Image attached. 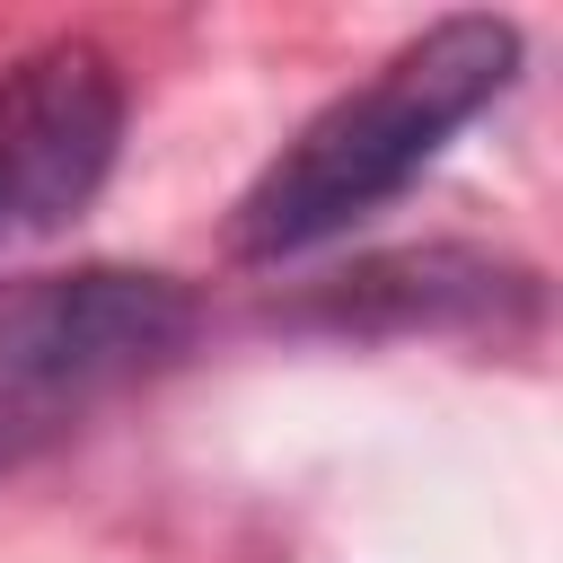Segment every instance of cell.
Wrapping results in <instances>:
<instances>
[{
  "label": "cell",
  "instance_id": "3957f363",
  "mask_svg": "<svg viewBox=\"0 0 563 563\" xmlns=\"http://www.w3.org/2000/svg\"><path fill=\"white\" fill-rule=\"evenodd\" d=\"M123 141V88L97 44H44L0 79V246L79 220Z\"/></svg>",
  "mask_w": 563,
  "mask_h": 563
},
{
  "label": "cell",
  "instance_id": "6da1fadb",
  "mask_svg": "<svg viewBox=\"0 0 563 563\" xmlns=\"http://www.w3.org/2000/svg\"><path fill=\"white\" fill-rule=\"evenodd\" d=\"M519 79V26L510 18H440L413 44H396L361 88H343L325 114L299 123V141L238 194L229 246L246 264L308 255L396 202L449 132H466L501 88Z\"/></svg>",
  "mask_w": 563,
  "mask_h": 563
},
{
  "label": "cell",
  "instance_id": "277c9868",
  "mask_svg": "<svg viewBox=\"0 0 563 563\" xmlns=\"http://www.w3.org/2000/svg\"><path fill=\"white\" fill-rule=\"evenodd\" d=\"M26 440H44V413H35L26 396H9V387H0V466H9Z\"/></svg>",
  "mask_w": 563,
  "mask_h": 563
},
{
  "label": "cell",
  "instance_id": "7a4b0ae2",
  "mask_svg": "<svg viewBox=\"0 0 563 563\" xmlns=\"http://www.w3.org/2000/svg\"><path fill=\"white\" fill-rule=\"evenodd\" d=\"M185 343H194V299L167 273L79 264V273H26L0 290V387L26 396L44 422L79 396L167 369Z\"/></svg>",
  "mask_w": 563,
  "mask_h": 563
}]
</instances>
